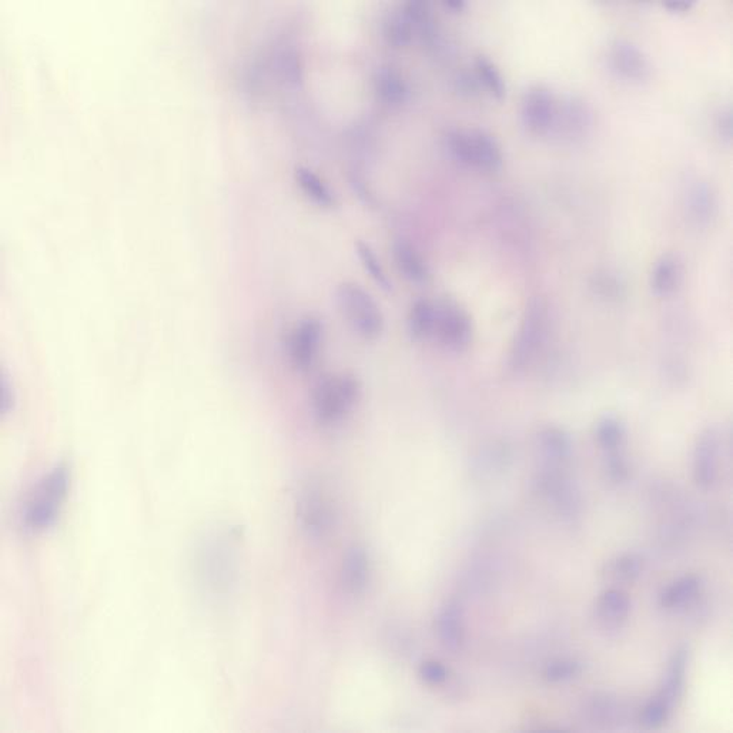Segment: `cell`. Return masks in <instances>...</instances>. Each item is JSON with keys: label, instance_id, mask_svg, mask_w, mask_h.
Instances as JSON below:
<instances>
[{"label": "cell", "instance_id": "1", "mask_svg": "<svg viewBox=\"0 0 733 733\" xmlns=\"http://www.w3.org/2000/svg\"><path fill=\"white\" fill-rule=\"evenodd\" d=\"M70 471L64 462L54 465L30 488L20 510V521L26 531L39 534L56 524L69 497Z\"/></svg>", "mask_w": 733, "mask_h": 733}, {"label": "cell", "instance_id": "2", "mask_svg": "<svg viewBox=\"0 0 733 733\" xmlns=\"http://www.w3.org/2000/svg\"><path fill=\"white\" fill-rule=\"evenodd\" d=\"M360 399L362 384L354 375L347 372L324 375L312 389V414L320 424H340L352 414Z\"/></svg>", "mask_w": 733, "mask_h": 733}, {"label": "cell", "instance_id": "3", "mask_svg": "<svg viewBox=\"0 0 733 733\" xmlns=\"http://www.w3.org/2000/svg\"><path fill=\"white\" fill-rule=\"evenodd\" d=\"M295 517L307 537L322 541L337 524V508L332 494L319 481L302 485L295 500Z\"/></svg>", "mask_w": 733, "mask_h": 733}, {"label": "cell", "instance_id": "4", "mask_svg": "<svg viewBox=\"0 0 733 733\" xmlns=\"http://www.w3.org/2000/svg\"><path fill=\"white\" fill-rule=\"evenodd\" d=\"M335 300L345 322L360 337L379 339L384 332V315L369 292L355 282H342L335 290Z\"/></svg>", "mask_w": 733, "mask_h": 733}, {"label": "cell", "instance_id": "5", "mask_svg": "<svg viewBox=\"0 0 733 733\" xmlns=\"http://www.w3.org/2000/svg\"><path fill=\"white\" fill-rule=\"evenodd\" d=\"M447 147L458 162L484 172H498L504 163L501 146L482 130H452L447 136Z\"/></svg>", "mask_w": 733, "mask_h": 733}, {"label": "cell", "instance_id": "6", "mask_svg": "<svg viewBox=\"0 0 733 733\" xmlns=\"http://www.w3.org/2000/svg\"><path fill=\"white\" fill-rule=\"evenodd\" d=\"M431 339L454 352L467 349L472 340V322L467 310L454 300L435 302Z\"/></svg>", "mask_w": 733, "mask_h": 733}, {"label": "cell", "instance_id": "7", "mask_svg": "<svg viewBox=\"0 0 733 733\" xmlns=\"http://www.w3.org/2000/svg\"><path fill=\"white\" fill-rule=\"evenodd\" d=\"M550 312L547 302L542 299H534L528 304L522 320L521 329L518 332L514 349L511 352V364L514 369H524L530 364L538 347L547 335Z\"/></svg>", "mask_w": 733, "mask_h": 733}, {"label": "cell", "instance_id": "8", "mask_svg": "<svg viewBox=\"0 0 733 733\" xmlns=\"http://www.w3.org/2000/svg\"><path fill=\"white\" fill-rule=\"evenodd\" d=\"M594 124L589 104L581 97L568 96L558 102L550 134L562 144H575L587 137Z\"/></svg>", "mask_w": 733, "mask_h": 733}, {"label": "cell", "instance_id": "9", "mask_svg": "<svg viewBox=\"0 0 733 733\" xmlns=\"http://www.w3.org/2000/svg\"><path fill=\"white\" fill-rule=\"evenodd\" d=\"M324 327L315 317L300 320L287 340L290 362L299 371H307L314 365L322 344Z\"/></svg>", "mask_w": 733, "mask_h": 733}, {"label": "cell", "instance_id": "10", "mask_svg": "<svg viewBox=\"0 0 733 733\" xmlns=\"http://www.w3.org/2000/svg\"><path fill=\"white\" fill-rule=\"evenodd\" d=\"M558 100L545 86H532L524 94L521 106L522 124L537 136L550 134L554 124Z\"/></svg>", "mask_w": 733, "mask_h": 733}, {"label": "cell", "instance_id": "11", "mask_svg": "<svg viewBox=\"0 0 733 733\" xmlns=\"http://www.w3.org/2000/svg\"><path fill=\"white\" fill-rule=\"evenodd\" d=\"M197 574L203 585L220 590L229 584L232 577V557L222 545L206 544L197 554Z\"/></svg>", "mask_w": 733, "mask_h": 733}, {"label": "cell", "instance_id": "12", "mask_svg": "<svg viewBox=\"0 0 733 733\" xmlns=\"http://www.w3.org/2000/svg\"><path fill=\"white\" fill-rule=\"evenodd\" d=\"M615 74L627 80L644 82L650 76V64L644 52L627 40H617L608 54Z\"/></svg>", "mask_w": 733, "mask_h": 733}, {"label": "cell", "instance_id": "13", "mask_svg": "<svg viewBox=\"0 0 733 733\" xmlns=\"http://www.w3.org/2000/svg\"><path fill=\"white\" fill-rule=\"evenodd\" d=\"M719 434L715 430H707L700 435L694 457V477L697 484L704 490L717 482L719 462Z\"/></svg>", "mask_w": 733, "mask_h": 733}, {"label": "cell", "instance_id": "14", "mask_svg": "<svg viewBox=\"0 0 733 733\" xmlns=\"http://www.w3.org/2000/svg\"><path fill=\"white\" fill-rule=\"evenodd\" d=\"M435 632L447 649H461L465 642L464 609L457 600H448L435 617Z\"/></svg>", "mask_w": 733, "mask_h": 733}, {"label": "cell", "instance_id": "15", "mask_svg": "<svg viewBox=\"0 0 733 733\" xmlns=\"http://www.w3.org/2000/svg\"><path fill=\"white\" fill-rule=\"evenodd\" d=\"M629 595L620 588H609L604 590L595 604V617L598 624L604 629H619L627 622L630 614Z\"/></svg>", "mask_w": 733, "mask_h": 733}, {"label": "cell", "instance_id": "16", "mask_svg": "<svg viewBox=\"0 0 733 733\" xmlns=\"http://www.w3.org/2000/svg\"><path fill=\"white\" fill-rule=\"evenodd\" d=\"M370 558L364 548L354 545L342 557V585L347 594L357 597L370 582Z\"/></svg>", "mask_w": 733, "mask_h": 733}, {"label": "cell", "instance_id": "17", "mask_svg": "<svg viewBox=\"0 0 733 733\" xmlns=\"http://www.w3.org/2000/svg\"><path fill=\"white\" fill-rule=\"evenodd\" d=\"M704 582L698 575H684L668 585L659 595V605L668 612H684L702 595Z\"/></svg>", "mask_w": 733, "mask_h": 733}, {"label": "cell", "instance_id": "18", "mask_svg": "<svg viewBox=\"0 0 733 733\" xmlns=\"http://www.w3.org/2000/svg\"><path fill=\"white\" fill-rule=\"evenodd\" d=\"M688 660L689 650L687 645H680L674 650V654L668 662L664 682L660 688L659 695L672 709L677 707L680 698L684 695L685 680H687Z\"/></svg>", "mask_w": 733, "mask_h": 733}, {"label": "cell", "instance_id": "19", "mask_svg": "<svg viewBox=\"0 0 733 733\" xmlns=\"http://www.w3.org/2000/svg\"><path fill=\"white\" fill-rule=\"evenodd\" d=\"M392 254L397 269L405 279L415 284L429 282L430 269L421 253L407 240H397L392 246Z\"/></svg>", "mask_w": 733, "mask_h": 733}, {"label": "cell", "instance_id": "20", "mask_svg": "<svg viewBox=\"0 0 733 733\" xmlns=\"http://www.w3.org/2000/svg\"><path fill=\"white\" fill-rule=\"evenodd\" d=\"M375 94L382 104L400 106L409 97V86L399 70L391 66H382L374 77Z\"/></svg>", "mask_w": 733, "mask_h": 733}, {"label": "cell", "instance_id": "21", "mask_svg": "<svg viewBox=\"0 0 733 733\" xmlns=\"http://www.w3.org/2000/svg\"><path fill=\"white\" fill-rule=\"evenodd\" d=\"M644 570V558L637 552H628L607 562L602 575L612 584L628 585L637 582Z\"/></svg>", "mask_w": 733, "mask_h": 733}, {"label": "cell", "instance_id": "22", "mask_svg": "<svg viewBox=\"0 0 733 733\" xmlns=\"http://www.w3.org/2000/svg\"><path fill=\"white\" fill-rule=\"evenodd\" d=\"M684 269L678 257L665 256L657 262L652 272V289L657 294H672L682 282Z\"/></svg>", "mask_w": 733, "mask_h": 733}, {"label": "cell", "instance_id": "23", "mask_svg": "<svg viewBox=\"0 0 733 733\" xmlns=\"http://www.w3.org/2000/svg\"><path fill=\"white\" fill-rule=\"evenodd\" d=\"M540 450L545 465L562 467L571 455V444L567 435L560 430L548 429L540 434Z\"/></svg>", "mask_w": 733, "mask_h": 733}, {"label": "cell", "instance_id": "24", "mask_svg": "<svg viewBox=\"0 0 733 733\" xmlns=\"http://www.w3.org/2000/svg\"><path fill=\"white\" fill-rule=\"evenodd\" d=\"M294 177L302 192L317 206H334V194H332L330 187L312 170L302 166L297 167L294 172Z\"/></svg>", "mask_w": 733, "mask_h": 733}, {"label": "cell", "instance_id": "25", "mask_svg": "<svg viewBox=\"0 0 733 733\" xmlns=\"http://www.w3.org/2000/svg\"><path fill=\"white\" fill-rule=\"evenodd\" d=\"M435 302L421 299L410 310L409 332L415 340L431 339L434 327Z\"/></svg>", "mask_w": 733, "mask_h": 733}, {"label": "cell", "instance_id": "26", "mask_svg": "<svg viewBox=\"0 0 733 733\" xmlns=\"http://www.w3.org/2000/svg\"><path fill=\"white\" fill-rule=\"evenodd\" d=\"M475 74L478 82L490 92L491 96L497 100L505 99L507 94V84L504 77L498 69L497 64L485 56H478L475 60Z\"/></svg>", "mask_w": 733, "mask_h": 733}, {"label": "cell", "instance_id": "27", "mask_svg": "<svg viewBox=\"0 0 733 733\" xmlns=\"http://www.w3.org/2000/svg\"><path fill=\"white\" fill-rule=\"evenodd\" d=\"M414 32L415 29L412 26L411 20L407 17L402 9L397 14H392L391 16L387 17L384 26H382L385 42L391 45L392 47L409 46L411 44Z\"/></svg>", "mask_w": 733, "mask_h": 733}, {"label": "cell", "instance_id": "28", "mask_svg": "<svg viewBox=\"0 0 733 733\" xmlns=\"http://www.w3.org/2000/svg\"><path fill=\"white\" fill-rule=\"evenodd\" d=\"M588 720L590 724L598 728H610L617 724V718H619V705L614 698L594 697L589 700L585 709Z\"/></svg>", "mask_w": 733, "mask_h": 733}, {"label": "cell", "instance_id": "29", "mask_svg": "<svg viewBox=\"0 0 733 733\" xmlns=\"http://www.w3.org/2000/svg\"><path fill=\"white\" fill-rule=\"evenodd\" d=\"M688 200H689L690 213L695 219L707 222L708 219L714 216L715 210H717V199H715L710 186H708V183H695V186L690 189Z\"/></svg>", "mask_w": 733, "mask_h": 733}, {"label": "cell", "instance_id": "30", "mask_svg": "<svg viewBox=\"0 0 733 733\" xmlns=\"http://www.w3.org/2000/svg\"><path fill=\"white\" fill-rule=\"evenodd\" d=\"M581 672L582 665L579 660L572 659V658H558V659L548 662L542 677L548 684H567L570 680L579 677Z\"/></svg>", "mask_w": 733, "mask_h": 733}, {"label": "cell", "instance_id": "31", "mask_svg": "<svg viewBox=\"0 0 733 733\" xmlns=\"http://www.w3.org/2000/svg\"><path fill=\"white\" fill-rule=\"evenodd\" d=\"M354 247L355 253H357V256H359L365 272H369L370 277H371L382 290L390 292V290H391V282H390L389 276L385 274L381 262H380L379 257H377V254H375L374 250L371 249L369 243L359 240V242L355 243Z\"/></svg>", "mask_w": 733, "mask_h": 733}, {"label": "cell", "instance_id": "32", "mask_svg": "<svg viewBox=\"0 0 733 733\" xmlns=\"http://www.w3.org/2000/svg\"><path fill=\"white\" fill-rule=\"evenodd\" d=\"M672 710L674 709L659 695H655L640 710L639 724L644 729H659L667 724Z\"/></svg>", "mask_w": 733, "mask_h": 733}, {"label": "cell", "instance_id": "33", "mask_svg": "<svg viewBox=\"0 0 733 733\" xmlns=\"http://www.w3.org/2000/svg\"><path fill=\"white\" fill-rule=\"evenodd\" d=\"M598 442L604 448L608 455L620 454V448L624 445V429L614 419H605L600 421L597 430Z\"/></svg>", "mask_w": 733, "mask_h": 733}, {"label": "cell", "instance_id": "34", "mask_svg": "<svg viewBox=\"0 0 733 733\" xmlns=\"http://www.w3.org/2000/svg\"><path fill=\"white\" fill-rule=\"evenodd\" d=\"M280 77L289 86H299L302 80V64L295 49L282 50L277 59Z\"/></svg>", "mask_w": 733, "mask_h": 733}, {"label": "cell", "instance_id": "35", "mask_svg": "<svg viewBox=\"0 0 733 733\" xmlns=\"http://www.w3.org/2000/svg\"><path fill=\"white\" fill-rule=\"evenodd\" d=\"M402 12L411 20L412 26L415 30H419L422 36L431 37L434 26H432L431 6L429 2H421V0L409 2L402 7Z\"/></svg>", "mask_w": 733, "mask_h": 733}, {"label": "cell", "instance_id": "36", "mask_svg": "<svg viewBox=\"0 0 733 733\" xmlns=\"http://www.w3.org/2000/svg\"><path fill=\"white\" fill-rule=\"evenodd\" d=\"M419 677L422 684L430 688L444 687L450 678V670L442 662L435 659L424 660L419 668Z\"/></svg>", "mask_w": 733, "mask_h": 733}, {"label": "cell", "instance_id": "37", "mask_svg": "<svg viewBox=\"0 0 733 733\" xmlns=\"http://www.w3.org/2000/svg\"><path fill=\"white\" fill-rule=\"evenodd\" d=\"M594 287L600 295L617 299L624 292V284L615 274L604 272L594 277Z\"/></svg>", "mask_w": 733, "mask_h": 733}, {"label": "cell", "instance_id": "38", "mask_svg": "<svg viewBox=\"0 0 733 733\" xmlns=\"http://www.w3.org/2000/svg\"><path fill=\"white\" fill-rule=\"evenodd\" d=\"M717 129L722 140L729 144L733 136V117L730 110H724V112L718 116Z\"/></svg>", "mask_w": 733, "mask_h": 733}, {"label": "cell", "instance_id": "39", "mask_svg": "<svg viewBox=\"0 0 733 733\" xmlns=\"http://www.w3.org/2000/svg\"><path fill=\"white\" fill-rule=\"evenodd\" d=\"M2 391H0V410L4 414H9L12 411V409L15 407V401H16V397H15V390L7 381L6 379H4L2 381Z\"/></svg>", "mask_w": 733, "mask_h": 733}, {"label": "cell", "instance_id": "40", "mask_svg": "<svg viewBox=\"0 0 733 733\" xmlns=\"http://www.w3.org/2000/svg\"><path fill=\"white\" fill-rule=\"evenodd\" d=\"M694 0H665V9L669 10L672 14H687L692 7H694Z\"/></svg>", "mask_w": 733, "mask_h": 733}, {"label": "cell", "instance_id": "41", "mask_svg": "<svg viewBox=\"0 0 733 733\" xmlns=\"http://www.w3.org/2000/svg\"><path fill=\"white\" fill-rule=\"evenodd\" d=\"M442 6L450 10V12L460 14L465 9V2H462V0H445V2H442Z\"/></svg>", "mask_w": 733, "mask_h": 733}]
</instances>
